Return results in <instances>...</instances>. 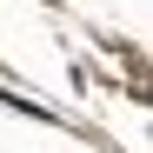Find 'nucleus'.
I'll use <instances>...</instances> for the list:
<instances>
[{"label": "nucleus", "instance_id": "1", "mask_svg": "<svg viewBox=\"0 0 153 153\" xmlns=\"http://www.w3.org/2000/svg\"><path fill=\"white\" fill-rule=\"evenodd\" d=\"M0 107H13V113H27V120H47V126L60 120L53 107H40V100H27V93H13V87H0Z\"/></svg>", "mask_w": 153, "mask_h": 153}]
</instances>
